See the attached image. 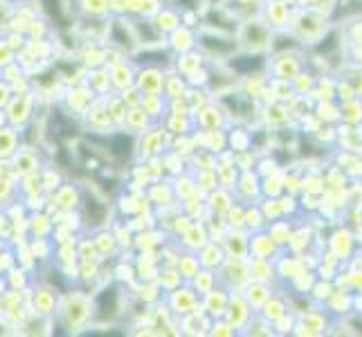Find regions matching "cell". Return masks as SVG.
Wrapping results in <instances>:
<instances>
[{
  "instance_id": "obj_1",
  "label": "cell",
  "mask_w": 362,
  "mask_h": 337,
  "mask_svg": "<svg viewBox=\"0 0 362 337\" xmlns=\"http://www.w3.org/2000/svg\"><path fill=\"white\" fill-rule=\"evenodd\" d=\"M259 66H261V59H259V57H252V64H250V61H245V64H241L239 59L232 61V68H234V70H239V72H250V70H257Z\"/></svg>"
}]
</instances>
